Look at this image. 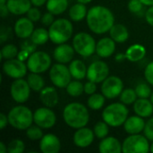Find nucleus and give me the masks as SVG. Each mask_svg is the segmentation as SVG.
<instances>
[{
  "label": "nucleus",
  "instance_id": "obj_1",
  "mask_svg": "<svg viewBox=\"0 0 153 153\" xmlns=\"http://www.w3.org/2000/svg\"><path fill=\"white\" fill-rule=\"evenodd\" d=\"M86 22L89 29L95 34H104L115 24V17L110 9L103 5H95L88 10Z\"/></svg>",
  "mask_w": 153,
  "mask_h": 153
},
{
  "label": "nucleus",
  "instance_id": "obj_2",
  "mask_svg": "<svg viewBox=\"0 0 153 153\" xmlns=\"http://www.w3.org/2000/svg\"><path fill=\"white\" fill-rule=\"evenodd\" d=\"M63 118L65 123L71 128L79 129L86 126L90 120V114L82 103L73 102L66 105L63 111Z\"/></svg>",
  "mask_w": 153,
  "mask_h": 153
},
{
  "label": "nucleus",
  "instance_id": "obj_3",
  "mask_svg": "<svg viewBox=\"0 0 153 153\" xmlns=\"http://www.w3.org/2000/svg\"><path fill=\"white\" fill-rule=\"evenodd\" d=\"M49 39L56 45H60L68 41L74 32L72 22L65 18L55 20L49 26Z\"/></svg>",
  "mask_w": 153,
  "mask_h": 153
},
{
  "label": "nucleus",
  "instance_id": "obj_4",
  "mask_svg": "<svg viewBox=\"0 0 153 153\" xmlns=\"http://www.w3.org/2000/svg\"><path fill=\"white\" fill-rule=\"evenodd\" d=\"M129 110L124 103H112L102 111V119L111 127H119L128 117Z\"/></svg>",
  "mask_w": 153,
  "mask_h": 153
},
{
  "label": "nucleus",
  "instance_id": "obj_5",
  "mask_svg": "<svg viewBox=\"0 0 153 153\" xmlns=\"http://www.w3.org/2000/svg\"><path fill=\"white\" fill-rule=\"evenodd\" d=\"M9 125L17 130H27L34 122L31 110L22 105L13 107L8 113Z\"/></svg>",
  "mask_w": 153,
  "mask_h": 153
},
{
  "label": "nucleus",
  "instance_id": "obj_6",
  "mask_svg": "<svg viewBox=\"0 0 153 153\" xmlns=\"http://www.w3.org/2000/svg\"><path fill=\"white\" fill-rule=\"evenodd\" d=\"M96 41L93 37L86 32H79L73 39V47L77 54L89 57L96 52Z\"/></svg>",
  "mask_w": 153,
  "mask_h": 153
},
{
  "label": "nucleus",
  "instance_id": "obj_7",
  "mask_svg": "<svg viewBox=\"0 0 153 153\" xmlns=\"http://www.w3.org/2000/svg\"><path fill=\"white\" fill-rule=\"evenodd\" d=\"M122 151L124 153H147L151 151V145L145 135L130 134L123 142Z\"/></svg>",
  "mask_w": 153,
  "mask_h": 153
},
{
  "label": "nucleus",
  "instance_id": "obj_8",
  "mask_svg": "<svg viewBox=\"0 0 153 153\" xmlns=\"http://www.w3.org/2000/svg\"><path fill=\"white\" fill-rule=\"evenodd\" d=\"M51 63L50 56L44 51H35L27 59L28 70L30 73H44L50 68Z\"/></svg>",
  "mask_w": 153,
  "mask_h": 153
},
{
  "label": "nucleus",
  "instance_id": "obj_9",
  "mask_svg": "<svg viewBox=\"0 0 153 153\" xmlns=\"http://www.w3.org/2000/svg\"><path fill=\"white\" fill-rule=\"evenodd\" d=\"M49 78L56 87L66 88L68 83L71 82L72 75L69 67L65 66V64L57 63L50 67Z\"/></svg>",
  "mask_w": 153,
  "mask_h": 153
},
{
  "label": "nucleus",
  "instance_id": "obj_10",
  "mask_svg": "<svg viewBox=\"0 0 153 153\" xmlns=\"http://www.w3.org/2000/svg\"><path fill=\"white\" fill-rule=\"evenodd\" d=\"M124 90V83L121 78L118 76H108L102 82L101 93L109 100L115 99L120 96Z\"/></svg>",
  "mask_w": 153,
  "mask_h": 153
},
{
  "label": "nucleus",
  "instance_id": "obj_11",
  "mask_svg": "<svg viewBox=\"0 0 153 153\" xmlns=\"http://www.w3.org/2000/svg\"><path fill=\"white\" fill-rule=\"evenodd\" d=\"M33 121L42 129H49L56 125V117L51 108L42 107L37 108L33 113Z\"/></svg>",
  "mask_w": 153,
  "mask_h": 153
},
{
  "label": "nucleus",
  "instance_id": "obj_12",
  "mask_svg": "<svg viewBox=\"0 0 153 153\" xmlns=\"http://www.w3.org/2000/svg\"><path fill=\"white\" fill-rule=\"evenodd\" d=\"M30 87L27 82V80H23L22 78L15 79L10 87V94L12 99L17 103H24L26 102L30 94Z\"/></svg>",
  "mask_w": 153,
  "mask_h": 153
},
{
  "label": "nucleus",
  "instance_id": "obj_13",
  "mask_svg": "<svg viewBox=\"0 0 153 153\" xmlns=\"http://www.w3.org/2000/svg\"><path fill=\"white\" fill-rule=\"evenodd\" d=\"M109 67L104 61H95L87 68V79L95 83H100L108 77Z\"/></svg>",
  "mask_w": 153,
  "mask_h": 153
},
{
  "label": "nucleus",
  "instance_id": "obj_14",
  "mask_svg": "<svg viewBox=\"0 0 153 153\" xmlns=\"http://www.w3.org/2000/svg\"><path fill=\"white\" fill-rule=\"evenodd\" d=\"M28 66L18 58L7 59L3 64V72L13 79L23 78L27 74Z\"/></svg>",
  "mask_w": 153,
  "mask_h": 153
},
{
  "label": "nucleus",
  "instance_id": "obj_15",
  "mask_svg": "<svg viewBox=\"0 0 153 153\" xmlns=\"http://www.w3.org/2000/svg\"><path fill=\"white\" fill-rule=\"evenodd\" d=\"M94 137L95 134L93 130L83 126L79 129H76L73 140L75 146L79 148H87L93 143Z\"/></svg>",
  "mask_w": 153,
  "mask_h": 153
},
{
  "label": "nucleus",
  "instance_id": "obj_16",
  "mask_svg": "<svg viewBox=\"0 0 153 153\" xmlns=\"http://www.w3.org/2000/svg\"><path fill=\"white\" fill-rule=\"evenodd\" d=\"M60 149L61 142L53 134H45L39 141V150L42 153H57Z\"/></svg>",
  "mask_w": 153,
  "mask_h": 153
},
{
  "label": "nucleus",
  "instance_id": "obj_17",
  "mask_svg": "<svg viewBox=\"0 0 153 153\" xmlns=\"http://www.w3.org/2000/svg\"><path fill=\"white\" fill-rule=\"evenodd\" d=\"M34 30V24L28 17H22L18 19L14 24V33L20 39L30 38Z\"/></svg>",
  "mask_w": 153,
  "mask_h": 153
},
{
  "label": "nucleus",
  "instance_id": "obj_18",
  "mask_svg": "<svg viewBox=\"0 0 153 153\" xmlns=\"http://www.w3.org/2000/svg\"><path fill=\"white\" fill-rule=\"evenodd\" d=\"M74 48L73 46H70L68 44L63 43L58 45L54 52H53V56L55 60L57 63H61V64H66L72 61L74 56Z\"/></svg>",
  "mask_w": 153,
  "mask_h": 153
},
{
  "label": "nucleus",
  "instance_id": "obj_19",
  "mask_svg": "<svg viewBox=\"0 0 153 153\" xmlns=\"http://www.w3.org/2000/svg\"><path fill=\"white\" fill-rule=\"evenodd\" d=\"M116 50V41L111 38L100 39L96 45V53L102 58L111 56Z\"/></svg>",
  "mask_w": 153,
  "mask_h": 153
},
{
  "label": "nucleus",
  "instance_id": "obj_20",
  "mask_svg": "<svg viewBox=\"0 0 153 153\" xmlns=\"http://www.w3.org/2000/svg\"><path fill=\"white\" fill-rule=\"evenodd\" d=\"M145 121L143 117L140 116H132L127 117L124 123V129L128 134H141L145 127Z\"/></svg>",
  "mask_w": 153,
  "mask_h": 153
},
{
  "label": "nucleus",
  "instance_id": "obj_21",
  "mask_svg": "<svg viewBox=\"0 0 153 153\" xmlns=\"http://www.w3.org/2000/svg\"><path fill=\"white\" fill-rule=\"evenodd\" d=\"M39 100L45 107H56L59 101V97L56 89L55 87H44L39 91Z\"/></svg>",
  "mask_w": 153,
  "mask_h": 153
},
{
  "label": "nucleus",
  "instance_id": "obj_22",
  "mask_svg": "<svg viewBox=\"0 0 153 153\" xmlns=\"http://www.w3.org/2000/svg\"><path fill=\"white\" fill-rule=\"evenodd\" d=\"M99 151L101 153H120L123 152L121 143L113 136H107L101 139L99 144Z\"/></svg>",
  "mask_w": 153,
  "mask_h": 153
},
{
  "label": "nucleus",
  "instance_id": "obj_23",
  "mask_svg": "<svg viewBox=\"0 0 153 153\" xmlns=\"http://www.w3.org/2000/svg\"><path fill=\"white\" fill-rule=\"evenodd\" d=\"M134 111L142 117H150L153 114V104L148 99L139 98L134 103Z\"/></svg>",
  "mask_w": 153,
  "mask_h": 153
},
{
  "label": "nucleus",
  "instance_id": "obj_24",
  "mask_svg": "<svg viewBox=\"0 0 153 153\" xmlns=\"http://www.w3.org/2000/svg\"><path fill=\"white\" fill-rule=\"evenodd\" d=\"M6 4L11 13L22 15L27 13L32 4L30 0H7Z\"/></svg>",
  "mask_w": 153,
  "mask_h": 153
},
{
  "label": "nucleus",
  "instance_id": "obj_25",
  "mask_svg": "<svg viewBox=\"0 0 153 153\" xmlns=\"http://www.w3.org/2000/svg\"><path fill=\"white\" fill-rule=\"evenodd\" d=\"M109 35L112 39H114L117 43H124L129 38V31L127 28L120 23L114 24L110 30Z\"/></svg>",
  "mask_w": 153,
  "mask_h": 153
},
{
  "label": "nucleus",
  "instance_id": "obj_26",
  "mask_svg": "<svg viewBox=\"0 0 153 153\" xmlns=\"http://www.w3.org/2000/svg\"><path fill=\"white\" fill-rule=\"evenodd\" d=\"M69 70L71 75L75 80H82L87 75V68L85 64L79 59L73 60L69 65Z\"/></svg>",
  "mask_w": 153,
  "mask_h": 153
},
{
  "label": "nucleus",
  "instance_id": "obj_27",
  "mask_svg": "<svg viewBox=\"0 0 153 153\" xmlns=\"http://www.w3.org/2000/svg\"><path fill=\"white\" fill-rule=\"evenodd\" d=\"M126 55L130 62H138L145 56L146 48L141 44H134L126 49Z\"/></svg>",
  "mask_w": 153,
  "mask_h": 153
},
{
  "label": "nucleus",
  "instance_id": "obj_28",
  "mask_svg": "<svg viewBox=\"0 0 153 153\" xmlns=\"http://www.w3.org/2000/svg\"><path fill=\"white\" fill-rule=\"evenodd\" d=\"M87 13H88V9L85 4L82 3L78 2L69 9V17L74 22L82 21L84 18H86Z\"/></svg>",
  "mask_w": 153,
  "mask_h": 153
},
{
  "label": "nucleus",
  "instance_id": "obj_29",
  "mask_svg": "<svg viewBox=\"0 0 153 153\" xmlns=\"http://www.w3.org/2000/svg\"><path fill=\"white\" fill-rule=\"evenodd\" d=\"M46 7L48 12L54 15H59L67 9L68 0H48Z\"/></svg>",
  "mask_w": 153,
  "mask_h": 153
},
{
  "label": "nucleus",
  "instance_id": "obj_30",
  "mask_svg": "<svg viewBox=\"0 0 153 153\" xmlns=\"http://www.w3.org/2000/svg\"><path fill=\"white\" fill-rule=\"evenodd\" d=\"M27 82L31 91L36 92H39L45 86V81L43 77L37 73H30L27 76Z\"/></svg>",
  "mask_w": 153,
  "mask_h": 153
},
{
  "label": "nucleus",
  "instance_id": "obj_31",
  "mask_svg": "<svg viewBox=\"0 0 153 153\" xmlns=\"http://www.w3.org/2000/svg\"><path fill=\"white\" fill-rule=\"evenodd\" d=\"M30 39L36 45H44L49 39V32L44 28H38L33 30Z\"/></svg>",
  "mask_w": 153,
  "mask_h": 153
},
{
  "label": "nucleus",
  "instance_id": "obj_32",
  "mask_svg": "<svg viewBox=\"0 0 153 153\" xmlns=\"http://www.w3.org/2000/svg\"><path fill=\"white\" fill-rule=\"evenodd\" d=\"M105 99L106 97L102 93L100 94L95 92L89 97L87 100V105L92 110H100L103 108L105 104Z\"/></svg>",
  "mask_w": 153,
  "mask_h": 153
},
{
  "label": "nucleus",
  "instance_id": "obj_33",
  "mask_svg": "<svg viewBox=\"0 0 153 153\" xmlns=\"http://www.w3.org/2000/svg\"><path fill=\"white\" fill-rule=\"evenodd\" d=\"M66 92L71 97H79L84 92V84H82L80 80L71 81L65 88Z\"/></svg>",
  "mask_w": 153,
  "mask_h": 153
},
{
  "label": "nucleus",
  "instance_id": "obj_34",
  "mask_svg": "<svg viewBox=\"0 0 153 153\" xmlns=\"http://www.w3.org/2000/svg\"><path fill=\"white\" fill-rule=\"evenodd\" d=\"M119 98H120V101L124 103L125 105H131V104H134L137 100L138 96L136 94L135 90L127 88V89L123 90Z\"/></svg>",
  "mask_w": 153,
  "mask_h": 153
},
{
  "label": "nucleus",
  "instance_id": "obj_35",
  "mask_svg": "<svg viewBox=\"0 0 153 153\" xmlns=\"http://www.w3.org/2000/svg\"><path fill=\"white\" fill-rule=\"evenodd\" d=\"M19 51L18 48L13 44H6L1 49V58L2 59H12L17 57Z\"/></svg>",
  "mask_w": 153,
  "mask_h": 153
},
{
  "label": "nucleus",
  "instance_id": "obj_36",
  "mask_svg": "<svg viewBox=\"0 0 153 153\" xmlns=\"http://www.w3.org/2000/svg\"><path fill=\"white\" fill-rule=\"evenodd\" d=\"M94 134L99 139H103L108 136L109 133V126L105 121L98 122L93 128Z\"/></svg>",
  "mask_w": 153,
  "mask_h": 153
},
{
  "label": "nucleus",
  "instance_id": "obj_37",
  "mask_svg": "<svg viewBox=\"0 0 153 153\" xmlns=\"http://www.w3.org/2000/svg\"><path fill=\"white\" fill-rule=\"evenodd\" d=\"M26 136L30 140V141H38L40 140L44 135L42 132V128L39 127V126H30L27 130H26Z\"/></svg>",
  "mask_w": 153,
  "mask_h": 153
},
{
  "label": "nucleus",
  "instance_id": "obj_38",
  "mask_svg": "<svg viewBox=\"0 0 153 153\" xmlns=\"http://www.w3.org/2000/svg\"><path fill=\"white\" fill-rule=\"evenodd\" d=\"M134 90L136 91V94H137L138 98H142V99H149V98H151V95L152 93L150 85L145 83V82L139 83L135 87Z\"/></svg>",
  "mask_w": 153,
  "mask_h": 153
},
{
  "label": "nucleus",
  "instance_id": "obj_39",
  "mask_svg": "<svg viewBox=\"0 0 153 153\" xmlns=\"http://www.w3.org/2000/svg\"><path fill=\"white\" fill-rule=\"evenodd\" d=\"M24 150H25L24 143L20 139L12 140L7 146V151L9 153H22Z\"/></svg>",
  "mask_w": 153,
  "mask_h": 153
},
{
  "label": "nucleus",
  "instance_id": "obj_40",
  "mask_svg": "<svg viewBox=\"0 0 153 153\" xmlns=\"http://www.w3.org/2000/svg\"><path fill=\"white\" fill-rule=\"evenodd\" d=\"M27 17L31 20L32 22H38L41 19V13L39 11V9L37 6L34 7H30V9L27 12Z\"/></svg>",
  "mask_w": 153,
  "mask_h": 153
},
{
  "label": "nucleus",
  "instance_id": "obj_41",
  "mask_svg": "<svg viewBox=\"0 0 153 153\" xmlns=\"http://www.w3.org/2000/svg\"><path fill=\"white\" fill-rule=\"evenodd\" d=\"M143 4L140 0H130L128 3V9L131 13H138L142 11Z\"/></svg>",
  "mask_w": 153,
  "mask_h": 153
},
{
  "label": "nucleus",
  "instance_id": "obj_42",
  "mask_svg": "<svg viewBox=\"0 0 153 153\" xmlns=\"http://www.w3.org/2000/svg\"><path fill=\"white\" fill-rule=\"evenodd\" d=\"M37 46L38 45H36L30 39V40L25 39V40L22 41V44H21V49H23V50L29 52L30 54H31V53L36 51Z\"/></svg>",
  "mask_w": 153,
  "mask_h": 153
},
{
  "label": "nucleus",
  "instance_id": "obj_43",
  "mask_svg": "<svg viewBox=\"0 0 153 153\" xmlns=\"http://www.w3.org/2000/svg\"><path fill=\"white\" fill-rule=\"evenodd\" d=\"M144 135L147 137V139L149 141H153V117L150 118L146 124H145V127L143 130Z\"/></svg>",
  "mask_w": 153,
  "mask_h": 153
},
{
  "label": "nucleus",
  "instance_id": "obj_44",
  "mask_svg": "<svg viewBox=\"0 0 153 153\" xmlns=\"http://www.w3.org/2000/svg\"><path fill=\"white\" fill-rule=\"evenodd\" d=\"M144 77L146 81L153 86V61L146 66L144 70Z\"/></svg>",
  "mask_w": 153,
  "mask_h": 153
},
{
  "label": "nucleus",
  "instance_id": "obj_45",
  "mask_svg": "<svg viewBox=\"0 0 153 153\" xmlns=\"http://www.w3.org/2000/svg\"><path fill=\"white\" fill-rule=\"evenodd\" d=\"M42 24L46 25V26H50L53 22H54V14L48 12L46 13H44L42 16H41V19H40Z\"/></svg>",
  "mask_w": 153,
  "mask_h": 153
},
{
  "label": "nucleus",
  "instance_id": "obj_46",
  "mask_svg": "<svg viewBox=\"0 0 153 153\" xmlns=\"http://www.w3.org/2000/svg\"><path fill=\"white\" fill-rule=\"evenodd\" d=\"M96 84L97 83H95L91 81L87 82L84 84V92L88 95H91V94L95 93L97 91V85Z\"/></svg>",
  "mask_w": 153,
  "mask_h": 153
},
{
  "label": "nucleus",
  "instance_id": "obj_47",
  "mask_svg": "<svg viewBox=\"0 0 153 153\" xmlns=\"http://www.w3.org/2000/svg\"><path fill=\"white\" fill-rule=\"evenodd\" d=\"M145 19L148 24H150L153 27V5L149 6V8L147 9L146 13H145Z\"/></svg>",
  "mask_w": 153,
  "mask_h": 153
},
{
  "label": "nucleus",
  "instance_id": "obj_48",
  "mask_svg": "<svg viewBox=\"0 0 153 153\" xmlns=\"http://www.w3.org/2000/svg\"><path fill=\"white\" fill-rule=\"evenodd\" d=\"M9 124V121H8V117L5 116L4 114L1 113L0 114V129L3 130L5 128V126Z\"/></svg>",
  "mask_w": 153,
  "mask_h": 153
},
{
  "label": "nucleus",
  "instance_id": "obj_49",
  "mask_svg": "<svg viewBox=\"0 0 153 153\" xmlns=\"http://www.w3.org/2000/svg\"><path fill=\"white\" fill-rule=\"evenodd\" d=\"M30 55V54L29 52H27V51H25V50H23V49H21V51H20V52L18 53V55H17V58L24 62L25 60H27V59L29 58Z\"/></svg>",
  "mask_w": 153,
  "mask_h": 153
},
{
  "label": "nucleus",
  "instance_id": "obj_50",
  "mask_svg": "<svg viewBox=\"0 0 153 153\" xmlns=\"http://www.w3.org/2000/svg\"><path fill=\"white\" fill-rule=\"evenodd\" d=\"M9 13H10V11H9L6 4H0V14H1L2 18H5Z\"/></svg>",
  "mask_w": 153,
  "mask_h": 153
},
{
  "label": "nucleus",
  "instance_id": "obj_51",
  "mask_svg": "<svg viewBox=\"0 0 153 153\" xmlns=\"http://www.w3.org/2000/svg\"><path fill=\"white\" fill-rule=\"evenodd\" d=\"M30 2H31L32 5L39 7V6H42L43 4H47L48 0H30Z\"/></svg>",
  "mask_w": 153,
  "mask_h": 153
},
{
  "label": "nucleus",
  "instance_id": "obj_52",
  "mask_svg": "<svg viewBox=\"0 0 153 153\" xmlns=\"http://www.w3.org/2000/svg\"><path fill=\"white\" fill-rule=\"evenodd\" d=\"M125 60H127L126 53H125V54L119 53V54L116 55V61H117V62H123V61H125Z\"/></svg>",
  "mask_w": 153,
  "mask_h": 153
},
{
  "label": "nucleus",
  "instance_id": "obj_53",
  "mask_svg": "<svg viewBox=\"0 0 153 153\" xmlns=\"http://www.w3.org/2000/svg\"><path fill=\"white\" fill-rule=\"evenodd\" d=\"M7 151V147L5 146V144L4 143H0V153H6Z\"/></svg>",
  "mask_w": 153,
  "mask_h": 153
},
{
  "label": "nucleus",
  "instance_id": "obj_54",
  "mask_svg": "<svg viewBox=\"0 0 153 153\" xmlns=\"http://www.w3.org/2000/svg\"><path fill=\"white\" fill-rule=\"evenodd\" d=\"M143 5H147V6H152L153 5V0H140Z\"/></svg>",
  "mask_w": 153,
  "mask_h": 153
},
{
  "label": "nucleus",
  "instance_id": "obj_55",
  "mask_svg": "<svg viewBox=\"0 0 153 153\" xmlns=\"http://www.w3.org/2000/svg\"><path fill=\"white\" fill-rule=\"evenodd\" d=\"M77 2H79V3H82V4H89V3H91L92 0H76Z\"/></svg>",
  "mask_w": 153,
  "mask_h": 153
},
{
  "label": "nucleus",
  "instance_id": "obj_56",
  "mask_svg": "<svg viewBox=\"0 0 153 153\" xmlns=\"http://www.w3.org/2000/svg\"><path fill=\"white\" fill-rule=\"evenodd\" d=\"M7 0H0V4H5Z\"/></svg>",
  "mask_w": 153,
  "mask_h": 153
},
{
  "label": "nucleus",
  "instance_id": "obj_57",
  "mask_svg": "<svg viewBox=\"0 0 153 153\" xmlns=\"http://www.w3.org/2000/svg\"><path fill=\"white\" fill-rule=\"evenodd\" d=\"M151 152H153V141H152V143L151 144Z\"/></svg>",
  "mask_w": 153,
  "mask_h": 153
},
{
  "label": "nucleus",
  "instance_id": "obj_58",
  "mask_svg": "<svg viewBox=\"0 0 153 153\" xmlns=\"http://www.w3.org/2000/svg\"><path fill=\"white\" fill-rule=\"evenodd\" d=\"M151 100H152V102L153 104V92L152 93V95H151Z\"/></svg>",
  "mask_w": 153,
  "mask_h": 153
}]
</instances>
